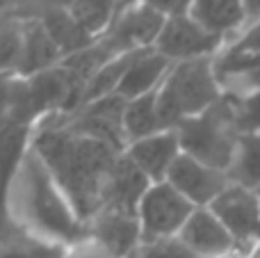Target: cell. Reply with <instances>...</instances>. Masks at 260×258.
I'll use <instances>...</instances> for the list:
<instances>
[{"label":"cell","mask_w":260,"mask_h":258,"mask_svg":"<svg viewBox=\"0 0 260 258\" xmlns=\"http://www.w3.org/2000/svg\"><path fill=\"white\" fill-rule=\"evenodd\" d=\"M23 18V16H21ZM64 55L48 35L39 18H23V50L12 76L7 78H32L44 71H50L62 64Z\"/></svg>","instance_id":"obj_14"},{"label":"cell","mask_w":260,"mask_h":258,"mask_svg":"<svg viewBox=\"0 0 260 258\" xmlns=\"http://www.w3.org/2000/svg\"><path fill=\"white\" fill-rule=\"evenodd\" d=\"M139 3H144V0H121V7L128 9V7H135V5H139ZM123 9H121V12H123Z\"/></svg>","instance_id":"obj_30"},{"label":"cell","mask_w":260,"mask_h":258,"mask_svg":"<svg viewBox=\"0 0 260 258\" xmlns=\"http://www.w3.org/2000/svg\"><path fill=\"white\" fill-rule=\"evenodd\" d=\"M197 206L189 204L171 183H153L139 204L142 242H157L178 238Z\"/></svg>","instance_id":"obj_5"},{"label":"cell","mask_w":260,"mask_h":258,"mask_svg":"<svg viewBox=\"0 0 260 258\" xmlns=\"http://www.w3.org/2000/svg\"><path fill=\"white\" fill-rule=\"evenodd\" d=\"M224 48L226 41L221 37L208 32L203 25H199L192 16L169 18L155 44V50L160 55H165L171 64L217 57Z\"/></svg>","instance_id":"obj_7"},{"label":"cell","mask_w":260,"mask_h":258,"mask_svg":"<svg viewBox=\"0 0 260 258\" xmlns=\"http://www.w3.org/2000/svg\"><path fill=\"white\" fill-rule=\"evenodd\" d=\"M171 67H174V64H171L165 55L157 53L155 48L137 50L133 62L128 64V71L123 73L121 82H119L117 94L126 101L153 94V91L160 89V85L165 82Z\"/></svg>","instance_id":"obj_16"},{"label":"cell","mask_w":260,"mask_h":258,"mask_svg":"<svg viewBox=\"0 0 260 258\" xmlns=\"http://www.w3.org/2000/svg\"><path fill=\"white\" fill-rule=\"evenodd\" d=\"M165 23H167L165 16H160L148 5L139 3L135 7L123 9L119 14V18L114 21V25L101 39L108 44V48L114 55L133 53V50H144V48H155Z\"/></svg>","instance_id":"obj_9"},{"label":"cell","mask_w":260,"mask_h":258,"mask_svg":"<svg viewBox=\"0 0 260 258\" xmlns=\"http://www.w3.org/2000/svg\"><path fill=\"white\" fill-rule=\"evenodd\" d=\"M32 149L89 227L91 217L101 208L110 169L123 151L76 133L69 128L67 114H53L37 123Z\"/></svg>","instance_id":"obj_1"},{"label":"cell","mask_w":260,"mask_h":258,"mask_svg":"<svg viewBox=\"0 0 260 258\" xmlns=\"http://www.w3.org/2000/svg\"><path fill=\"white\" fill-rule=\"evenodd\" d=\"M128 258H201L197 256L180 238H169V240L157 242H142Z\"/></svg>","instance_id":"obj_25"},{"label":"cell","mask_w":260,"mask_h":258,"mask_svg":"<svg viewBox=\"0 0 260 258\" xmlns=\"http://www.w3.org/2000/svg\"><path fill=\"white\" fill-rule=\"evenodd\" d=\"M89 238H94L103 247H108L114 256L128 258L142 245L139 215L101 208L89 222Z\"/></svg>","instance_id":"obj_15"},{"label":"cell","mask_w":260,"mask_h":258,"mask_svg":"<svg viewBox=\"0 0 260 258\" xmlns=\"http://www.w3.org/2000/svg\"><path fill=\"white\" fill-rule=\"evenodd\" d=\"M126 153L153 183H162L167 181L176 160L183 155V146H180L178 131L169 128V131H162L151 137H144L139 142H133L126 149Z\"/></svg>","instance_id":"obj_13"},{"label":"cell","mask_w":260,"mask_h":258,"mask_svg":"<svg viewBox=\"0 0 260 258\" xmlns=\"http://www.w3.org/2000/svg\"><path fill=\"white\" fill-rule=\"evenodd\" d=\"M167 183H171L197 208H210L212 201L231 185V178L229 172H221V169L210 167V165L183 153L171 167Z\"/></svg>","instance_id":"obj_10"},{"label":"cell","mask_w":260,"mask_h":258,"mask_svg":"<svg viewBox=\"0 0 260 258\" xmlns=\"http://www.w3.org/2000/svg\"><path fill=\"white\" fill-rule=\"evenodd\" d=\"M224 99V89L215 73V57L178 62L167 73L157 89V108L167 128L199 117Z\"/></svg>","instance_id":"obj_3"},{"label":"cell","mask_w":260,"mask_h":258,"mask_svg":"<svg viewBox=\"0 0 260 258\" xmlns=\"http://www.w3.org/2000/svg\"><path fill=\"white\" fill-rule=\"evenodd\" d=\"M64 254H67V247L44 240L27 229L18 227L9 217H5L0 258H64Z\"/></svg>","instance_id":"obj_18"},{"label":"cell","mask_w":260,"mask_h":258,"mask_svg":"<svg viewBox=\"0 0 260 258\" xmlns=\"http://www.w3.org/2000/svg\"><path fill=\"white\" fill-rule=\"evenodd\" d=\"M219 85L224 89V94L229 96H244L251 91H260V67L253 71L240 73V76H229L219 78Z\"/></svg>","instance_id":"obj_26"},{"label":"cell","mask_w":260,"mask_h":258,"mask_svg":"<svg viewBox=\"0 0 260 258\" xmlns=\"http://www.w3.org/2000/svg\"><path fill=\"white\" fill-rule=\"evenodd\" d=\"M121 0H73L69 12L89 32L94 39H101L121 14Z\"/></svg>","instance_id":"obj_21"},{"label":"cell","mask_w":260,"mask_h":258,"mask_svg":"<svg viewBox=\"0 0 260 258\" xmlns=\"http://www.w3.org/2000/svg\"><path fill=\"white\" fill-rule=\"evenodd\" d=\"M210 210L235 238L240 256L247 258L260 242V199L256 190L231 183L212 201Z\"/></svg>","instance_id":"obj_6"},{"label":"cell","mask_w":260,"mask_h":258,"mask_svg":"<svg viewBox=\"0 0 260 258\" xmlns=\"http://www.w3.org/2000/svg\"><path fill=\"white\" fill-rule=\"evenodd\" d=\"M229 178L231 183L251 187V190L260 187V135H240Z\"/></svg>","instance_id":"obj_22"},{"label":"cell","mask_w":260,"mask_h":258,"mask_svg":"<svg viewBox=\"0 0 260 258\" xmlns=\"http://www.w3.org/2000/svg\"><path fill=\"white\" fill-rule=\"evenodd\" d=\"M7 217L67 249L89 238L87 222L32 146L7 178Z\"/></svg>","instance_id":"obj_2"},{"label":"cell","mask_w":260,"mask_h":258,"mask_svg":"<svg viewBox=\"0 0 260 258\" xmlns=\"http://www.w3.org/2000/svg\"><path fill=\"white\" fill-rule=\"evenodd\" d=\"M123 131H126L128 146L144 137L155 135V133L169 131L160 114V108H157V91L128 101L126 112H123Z\"/></svg>","instance_id":"obj_20"},{"label":"cell","mask_w":260,"mask_h":258,"mask_svg":"<svg viewBox=\"0 0 260 258\" xmlns=\"http://www.w3.org/2000/svg\"><path fill=\"white\" fill-rule=\"evenodd\" d=\"M35 18H39L46 25L48 35L53 37V41L57 44V48L62 50L64 57L89 48L96 41L94 37H91L89 32H85V27L71 16V12H69L67 7L46 9V12H41L39 16H35Z\"/></svg>","instance_id":"obj_19"},{"label":"cell","mask_w":260,"mask_h":258,"mask_svg":"<svg viewBox=\"0 0 260 258\" xmlns=\"http://www.w3.org/2000/svg\"><path fill=\"white\" fill-rule=\"evenodd\" d=\"M229 101L233 105L240 135H260V91H251L244 96H229Z\"/></svg>","instance_id":"obj_23"},{"label":"cell","mask_w":260,"mask_h":258,"mask_svg":"<svg viewBox=\"0 0 260 258\" xmlns=\"http://www.w3.org/2000/svg\"><path fill=\"white\" fill-rule=\"evenodd\" d=\"M64 258H119V256H114L108 247H103L94 238H85V240L76 242L73 247H69Z\"/></svg>","instance_id":"obj_27"},{"label":"cell","mask_w":260,"mask_h":258,"mask_svg":"<svg viewBox=\"0 0 260 258\" xmlns=\"http://www.w3.org/2000/svg\"><path fill=\"white\" fill-rule=\"evenodd\" d=\"M126 99L119 94H110L103 99L89 101L80 105L73 114H67L69 128L87 137L105 142L117 151L128 149L126 131H123V112H126Z\"/></svg>","instance_id":"obj_8"},{"label":"cell","mask_w":260,"mask_h":258,"mask_svg":"<svg viewBox=\"0 0 260 258\" xmlns=\"http://www.w3.org/2000/svg\"><path fill=\"white\" fill-rule=\"evenodd\" d=\"M180 240L201 258L240 256L238 242L210 208H197L180 231ZM242 258V256H240Z\"/></svg>","instance_id":"obj_11"},{"label":"cell","mask_w":260,"mask_h":258,"mask_svg":"<svg viewBox=\"0 0 260 258\" xmlns=\"http://www.w3.org/2000/svg\"><path fill=\"white\" fill-rule=\"evenodd\" d=\"M144 5H148L151 9H155L160 16L169 18H180L192 14L194 0H144Z\"/></svg>","instance_id":"obj_28"},{"label":"cell","mask_w":260,"mask_h":258,"mask_svg":"<svg viewBox=\"0 0 260 258\" xmlns=\"http://www.w3.org/2000/svg\"><path fill=\"white\" fill-rule=\"evenodd\" d=\"M256 195H258V199H260V187H258V190H256Z\"/></svg>","instance_id":"obj_31"},{"label":"cell","mask_w":260,"mask_h":258,"mask_svg":"<svg viewBox=\"0 0 260 258\" xmlns=\"http://www.w3.org/2000/svg\"><path fill=\"white\" fill-rule=\"evenodd\" d=\"M151 185H153V181L123 151L108 174V181H105V187H103V199H101V208L137 215L139 204H142L144 195L148 192Z\"/></svg>","instance_id":"obj_12"},{"label":"cell","mask_w":260,"mask_h":258,"mask_svg":"<svg viewBox=\"0 0 260 258\" xmlns=\"http://www.w3.org/2000/svg\"><path fill=\"white\" fill-rule=\"evenodd\" d=\"M244 3H247L249 21H258L260 18V0H244Z\"/></svg>","instance_id":"obj_29"},{"label":"cell","mask_w":260,"mask_h":258,"mask_svg":"<svg viewBox=\"0 0 260 258\" xmlns=\"http://www.w3.org/2000/svg\"><path fill=\"white\" fill-rule=\"evenodd\" d=\"M176 131H178L183 153L221 172L231 169L235 151H238L240 131L235 123L233 105L226 94L217 105H212L199 117L183 121Z\"/></svg>","instance_id":"obj_4"},{"label":"cell","mask_w":260,"mask_h":258,"mask_svg":"<svg viewBox=\"0 0 260 258\" xmlns=\"http://www.w3.org/2000/svg\"><path fill=\"white\" fill-rule=\"evenodd\" d=\"M189 16L229 44L249 23L244 0H194Z\"/></svg>","instance_id":"obj_17"},{"label":"cell","mask_w":260,"mask_h":258,"mask_svg":"<svg viewBox=\"0 0 260 258\" xmlns=\"http://www.w3.org/2000/svg\"><path fill=\"white\" fill-rule=\"evenodd\" d=\"M23 50V18L12 16L3 25V73L12 76Z\"/></svg>","instance_id":"obj_24"}]
</instances>
